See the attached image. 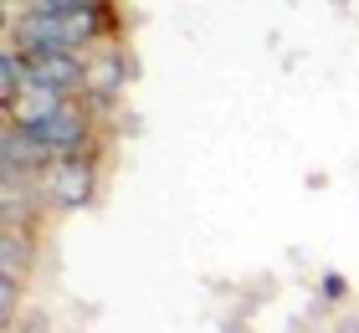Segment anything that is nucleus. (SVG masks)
<instances>
[{"mask_svg": "<svg viewBox=\"0 0 359 333\" xmlns=\"http://www.w3.org/2000/svg\"><path fill=\"white\" fill-rule=\"evenodd\" d=\"M108 36V11H46V6H26L11 21V36L26 57L36 52H83L88 41Z\"/></svg>", "mask_w": 359, "mask_h": 333, "instance_id": "obj_1", "label": "nucleus"}, {"mask_svg": "<svg viewBox=\"0 0 359 333\" xmlns=\"http://www.w3.org/2000/svg\"><path fill=\"white\" fill-rule=\"evenodd\" d=\"M15 123H26L36 139L52 149L57 159H67V154H83L88 149V113L77 108V103H67V108H57V113H36V118H15Z\"/></svg>", "mask_w": 359, "mask_h": 333, "instance_id": "obj_2", "label": "nucleus"}, {"mask_svg": "<svg viewBox=\"0 0 359 333\" xmlns=\"http://www.w3.org/2000/svg\"><path fill=\"white\" fill-rule=\"evenodd\" d=\"M46 200H52L57 210H83L93 190H97V170H93V159L88 154H67V159H57L52 170H46Z\"/></svg>", "mask_w": 359, "mask_h": 333, "instance_id": "obj_3", "label": "nucleus"}, {"mask_svg": "<svg viewBox=\"0 0 359 333\" xmlns=\"http://www.w3.org/2000/svg\"><path fill=\"white\" fill-rule=\"evenodd\" d=\"M0 159H6V175H41V170L57 164L52 149H46L26 123H15V118L6 123V133H0Z\"/></svg>", "mask_w": 359, "mask_h": 333, "instance_id": "obj_4", "label": "nucleus"}, {"mask_svg": "<svg viewBox=\"0 0 359 333\" xmlns=\"http://www.w3.org/2000/svg\"><path fill=\"white\" fill-rule=\"evenodd\" d=\"M21 93H26V52L15 41H6V52H0V103H6V113L15 108Z\"/></svg>", "mask_w": 359, "mask_h": 333, "instance_id": "obj_5", "label": "nucleus"}, {"mask_svg": "<svg viewBox=\"0 0 359 333\" xmlns=\"http://www.w3.org/2000/svg\"><path fill=\"white\" fill-rule=\"evenodd\" d=\"M88 88L97 97H113L123 88V67H118V52H103L97 62H88Z\"/></svg>", "mask_w": 359, "mask_h": 333, "instance_id": "obj_6", "label": "nucleus"}, {"mask_svg": "<svg viewBox=\"0 0 359 333\" xmlns=\"http://www.w3.org/2000/svg\"><path fill=\"white\" fill-rule=\"evenodd\" d=\"M21 261H26V236H21V226H6V246H0V272H6V277H21Z\"/></svg>", "mask_w": 359, "mask_h": 333, "instance_id": "obj_7", "label": "nucleus"}, {"mask_svg": "<svg viewBox=\"0 0 359 333\" xmlns=\"http://www.w3.org/2000/svg\"><path fill=\"white\" fill-rule=\"evenodd\" d=\"M31 6H46V11H108V0H31Z\"/></svg>", "mask_w": 359, "mask_h": 333, "instance_id": "obj_8", "label": "nucleus"}, {"mask_svg": "<svg viewBox=\"0 0 359 333\" xmlns=\"http://www.w3.org/2000/svg\"><path fill=\"white\" fill-rule=\"evenodd\" d=\"M318 287H323V297H334V303H339V297L349 292V287H344V277H339V272H323V282H318Z\"/></svg>", "mask_w": 359, "mask_h": 333, "instance_id": "obj_9", "label": "nucleus"}]
</instances>
